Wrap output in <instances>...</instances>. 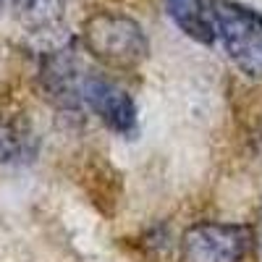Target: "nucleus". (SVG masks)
<instances>
[{
	"mask_svg": "<svg viewBox=\"0 0 262 262\" xmlns=\"http://www.w3.org/2000/svg\"><path fill=\"white\" fill-rule=\"evenodd\" d=\"M79 100L86 102L100 116L105 126H111L118 134H131L137 128V107L126 90L118 84L100 79V76H81Z\"/></svg>",
	"mask_w": 262,
	"mask_h": 262,
	"instance_id": "20e7f679",
	"label": "nucleus"
},
{
	"mask_svg": "<svg viewBox=\"0 0 262 262\" xmlns=\"http://www.w3.org/2000/svg\"><path fill=\"white\" fill-rule=\"evenodd\" d=\"M16 13L34 32H50L58 27L63 0H16Z\"/></svg>",
	"mask_w": 262,
	"mask_h": 262,
	"instance_id": "423d86ee",
	"label": "nucleus"
},
{
	"mask_svg": "<svg viewBox=\"0 0 262 262\" xmlns=\"http://www.w3.org/2000/svg\"><path fill=\"white\" fill-rule=\"evenodd\" d=\"M212 18L231 60L244 74L262 79V16L244 6L217 0L212 6Z\"/></svg>",
	"mask_w": 262,
	"mask_h": 262,
	"instance_id": "f03ea898",
	"label": "nucleus"
},
{
	"mask_svg": "<svg viewBox=\"0 0 262 262\" xmlns=\"http://www.w3.org/2000/svg\"><path fill=\"white\" fill-rule=\"evenodd\" d=\"M252 231L238 223H196L181 238L184 262H242Z\"/></svg>",
	"mask_w": 262,
	"mask_h": 262,
	"instance_id": "7ed1b4c3",
	"label": "nucleus"
},
{
	"mask_svg": "<svg viewBox=\"0 0 262 262\" xmlns=\"http://www.w3.org/2000/svg\"><path fill=\"white\" fill-rule=\"evenodd\" d=\"M84 45L92 58L121 71L137 69L149 53L147 37L137 21L111 11H100L84 24Z\"/></svg>",
	"mask_w": 262,
	"mask_h": 262,
	"instance_id": "f257e3e1",
	"label": "nucleus"
},
{
	"mask_svg": "<svg viewBox=\"0 0 262 262\" xmlns=\"http://www.w3.org/2000/svg\"><path fill=\"white\" fill-rule=\"evenodd\" d=\"M34 152L32 137L13 121L0 118V163H18L27 160Z\"/></svg>",
	"mask_w": 262,
	"mask_h": 262,
	"instance_id": "0eeeda50",
	"label": "nucleus"
},
{
	"mask_svg": "<svg viewBox=\"0 0 262 262\" xmlns=\"http://www.w3.org/2000/svg\"><path fill=\"white\" fill-rule=\"evenodd\" d=\"M165 8L186 37L202 42V45H212L217 32H215V18L207 11L205 0H165Z\"/></svg>",
	"mask_w": 262,
	"mask_h": 262,
	"instance_id": "39448f33",
	"label": "nucleus"
}]
</instances>
